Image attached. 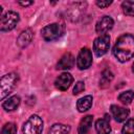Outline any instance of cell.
I'll return each instance as SVG.
<instances>
[{
    "mask_svg": "<svg viewBox=\"0 0 134 134\" xmlns=\"http://www.w3.org/2000/svg\"><path fill=\"white\" fill-rule=\"evenodd\" d=\"M69 132L70 127L63 124H54L48 130V134H68Z\"/></svg>",
    "mask_w": 134,
    "mask_h": 134,
    "instance_id": "e0dca14e",
    "label": "cell"
},
{
    "mask_svg": "<svg viewBox=\"0 0 134 134\" xmlns=\"http://www.w3.org/2000/svg\"><path fill=\"white\" fill-rule=\"evenodd\" d=\"M134 98V92L132 90H128L125 92H121L118 95V100H120L124 105H129Z\"/></svg>",
    "mask_w": 134,
    "mask_h": 134,
    "instance_id": "d6986e66",
    "label": "cell"
},
{
    "mask_svg": "<svg viewBox=\"0 0 134 134\" xmlns=\"http://www.w3.org/2000/svg\"><path fill=\"white\" fill-rule=\"evenodd\" d=\"M74 66V57L70 52L64 53L57 64V68L60 70H68Z\"/></svg>",
    "mask_w": 134,
    "mask_h": 134,
    "instance_id": "30bf717a",
    "label": "cell"
},
{
    "mask_svg": "<svg viewBox=\"0 0 134 134\" xmlns=\"http://www.w3.org/2000/svg\"><path fill=\"white\" fill-rule=\"evenodd\" d=\"M18 22H19V15L14 10H9L5 13L0 19V30L9 31L16 27Z\"/></svg>",
    "mask_w": 134,
    "mask_h": 134,
    "instance_id": "5b68a950",
    "label": "cell"
},
{
    "mask_svg": "<svg viewBox=\"0 0 134 134\" xmlns=\"http://www.w3.org/2000/svg\"><path fill=\"white\" fill-rule=\"evenodd\" d=\"M110 47V37L109 35H100L93 42V51L97 57L104 55Z\"/></svg>",
    "mask_w": 134,
    "mask_h": 134,
    "instance_id": "8992f818",
    "label": "cell"
},
{
    "mask_svg": "<svg viewBox=\"0 0 134 134\" xmlns=\"http://www.w3.org/2000/svg\"><path fill=\"white\" fill-rule=\"evenodd\" d=\"M132 71L134 72V63H133V65H132Z\"/></svg>",
    "mask_w": 134,
    "mask_h": 134,
    "instance_id": "484cf974",
    "label": "cell"
},
{
    "mask_svg": "<svg viewBox=\"0 0 134 134\" xmlns=\"http://www.w3.org/2000/svg\"><path fill=\"white\" fill-rule=\"evenodd\" d=\"M20 103H21L20 96H18V95H13V96L7 97V98L2 103V107H3V109L6 110V111H14V110H16V109L19 107Z\"/></svg>",
    "mask_w": 134,
    "mask_h": 134,
    "instance_id": "5bb4252c",
    "label": "cell"
},
{
    "mask_svg": "<svg viewBox=\"0 0 134 134\" xmlns=\"http://www.w3.org/2000/svg\"><path fill=\"white\" fill-rule=\"evenodd\" d=\"M114 57L121 63H125L134 57V36L125 34L120 36L113 47Z\"/></svg>",
    "mask_w": 134,
    "mask_h": 134,
    "instance_id": "6da1fadb",
    "label": "cell"
},
{
    "mask_svg": "<svg viewBox=\"0 0 134 134\" xmlns=\"http://www.w3.org/2000/svg\"><path fill=\"white\" fill-rule=\"evenodd\" d=\"M95 3H96V5H97L98 7H100V8H105V7L109 6V5L112 3V1H96Z\"/></svg>",
    "mask_w": 134,
    "mask_h": 134,
    "instance_id": "cb8c5ba5",
    "label": "cell"
},
{
    "mask_svg": "<svg viewBox=\"0 0 134 134\" xmlns=\"http://www.w3.org/2000/svg\"><path fill=\"white\" fill-rule=\"evenodd\" d=\"M121 8L125 15L134 17V1H124L121 3Z\"/></svg>",
    "mask_w": 134,
    "mask_h": 134,
    "instance_id": "ffe728a7",
    "label": "cell"
},
{
    "mask_svg": "<svg viewBox=\"0 0 134 134\" xmlns=\"http://www.w3.org/2000/svg\"><path fill=\"white\" fill-rule=\"evenodd\" d=\"M84 90H85V83L82 82V81H79V82H76V84L73 88V94L76 95V94L83 92Z\"/></svg>",
    "mask_w": 134,
    "mask_h": 134,
    "instance_id": "603a6c76",
    "label": "cell"
},
{
    "mask_svg": "<svg viewBox=\"0 0 134 134\" xmlns=\"http://www.w3.org/2000/svg\"><path fill=\"white\" fill-rule=\"evenodd\" d=\"M18 74L15 72L7 73L3 75L0 80V96L1 99H4L16 87L18 83Z\"/></svg>",
    "mask_w": 134,
    "mask_h": 134,
    "instance_id": "7a4b0ae2",
    "label": "cell"
},
{
    "mask_svg": "<svg viewBox=\"0 0 134 134\" xmlns=\"http://www.w3.org/2000/svg\"><path fill=\"white\" fill-rule=\"evenodd\" d=\"M92 121H93V116L92 115H87L85 116L80 125H79V128H77V133L79 134H87L88 131L90 130L91 126H92Z\"/></svg>",
    "mask_w": 134,
    "mask_h": 134,
    "instance_id": "2e32d148",
    "label": "cell"
},
{
    "mask_svg": "<svg viewBox=\"0 0 134 134\" xmlns=\"http://www.w3.org/2000/svg\"><path fill=\"white\" fill-rule=\"evenodd\" d=\"M112 80H113V73L110 70L106 69L102 73V77H100V81H99V86L100 87H107L111 83Z\"/></svg>",
    "mask_w": 134,
    "mask_h": 134,
    "instance_id": "ac0fdd59",
    "label": "cell"
},
{
    "mask_svg": "<svg viewBox=\"0 0 134 134\" xmlns=\"http://www.w3.org/2000/svg\"><path fill=\"white\" fill-rule=\"evenodd\" d=\"M92 64V53L91 50L87 47L82 48L77 58H76V65L79 67V69L81 70H85L88 69Z\"/></svg>",
    "mask_w": 134,
    "mask_h": 134,
    "instance_id": "52a82bcc",
    "label": "cell"
},
{
    "mask_svg": "<svg viewBox=\"0 0 134 134\" xmlns=\"http://www.w3.org/2000/svg\"><path fill=\"white\" fill-rule=\"evenodd\" d=\"M1 134H17V126L14 122H7L3 126Z\"/></svg>",
    "mask_w": 134,
    "mask_h": 134,
    "instance_id": "7402d4cb",
    "label": "cell"
},
{
    "mask_svg": "<svg viewBox=\"0 0 134 134\" xmlns=\"http://www.w3.org/2000/svg\"><path fill=\"white\" fill-rule=\"evenodd\" d=\"M32 37H34V32L30 28H26L25 30H23L20 36L18 37L17 39V44L20 46V47H26L32 40Z\"/></svg>",
    "mask_w": 134,
    "mask_h": 134,
    "instance_id": "4fadbf2b",
    "label": "cell"
},
{
    "mask_svg": "<svg viewBox=\"0 0 134 134\" xmlns=\"http://www.w3.org/2000/svg\"><path fill=\"white\" fill-rule=\"evenodd\" d=\"M110 118L106 116L105 118L97 119L95 122V130L97 134H110L111 127H110Z\"/></svg>",
    "mask_w": 134,
    "mask_h": 134,
    "instance_id": "7c38bea8",
    "label": "cell"
},
{
    "mask_svg": "<svg viewBox=\"0 0 134 134\" xmlns=\"http://www.w3.org/2000/svg\"><path fill=\"white\" fill-rule=\"evenodd\" d=\"M63 34H64V26L59 23L48 24L45 27H43L41 30L42 38L47 42H51L59 39Z\"/></svg>",
    "mask_w": 134,
    "mask_h": 134,
    "instance_id": "3957f363",
    "label": "cell"
},
{
    "mask_svg": "<svg viewBox=\"0 0 134 134\" xmlns=\"http://www.w3.org/2000/svg\"><path fill=\"white\" fill-rule=\"evenodd\" d=\"M121 134H134V117L126 121L121 129Z\"/></svg>",
    "mask_w": 134,
    "mask_h": 134,
    "instance_id": "44dd1931",
    "label": "cell"
},
{
    "mask_svg": "<svg viewBox=\"0 0 134 134\" xmlns=\"http://www.w3.org/2000/svg\"><path fill=\"white\" fill-rule=\"evenodd\" d=\"M20 5H22V6H28V5H30V4H32L34 2L32 1H27V2H18Z\"/></svg>",
    "mask_w": 134,
    "mask_h": 134,
    "instance_id": "d4e9b609",
    "label": "cell"
},
{
    "mask_svg": "<svg viewBox=\"0 0 134 134\" xmlns=\"http://www.w3.org/2000/svg\"><path fill=\"white\" fill-rule=\"evenodd\" d=\"M42 130H43V120L37 114L31 115L24 122L22 128L23 134H41Z\"/></svg>",
    "mask_w": 134,
    "mask_h": 134,
    "instance_id": "277c9868",
    "label": "cell"
},
{
    "mask_svg": "<svg viewBox=\"0 0 134 134\" xmlns=\"http://www.w3.org/2000/svg\"><path fill=\"white\" fill-rule=\"evenodd\" d=\"M111 113H112L114 119L117 122H121V121H125L127 119V117L129 116L130 111L127 108L119 107V106H116V105H112L111 106Z\"/></svg>",
    "mask_w": 134,
    "mask_h": 134,
    "instance_id": "8fae6325",
    "label": "cell"
},
{
    "mask_svg": "<svg viewBox=\"0 0 134 134\" xmlns=\"http://www.w3.org/2000/svg\"><path fill=\"white\" fill-rule=\"evenodd\" d=\"M114 25V21L110 16H104L97 23L95 26V30L97 34L99 35H106V32H108L110 29H112Z\"/></svg>",
    "mask_w": 134,
    "mask_h": 134,
    "instance_id": "9c48e42d",
    "label": "cell"
},
{
    "mask_svg": "<svg viewBox=\"0 0 134 134\" xmlns=\"http://www.w3.org/2000/svg\"><path fill=\"white\" fill-rule=\"evenodd\" d=\"M73 82V77L70 73L68 72H63L62 74H60L54 82V86L61 90V91H66L72 84Z\"/></svg>",
    "mask_w": 134,
    "mask_h": 134,
    "instance_id": "ba28073f",
    "label": "cell"
},
{
    "mask_svg": "<svg viewBox=\"0 0 134 134\" xmlns=\"http://www.w3.org/2000/svg\"><path fill=\"white\" fill-rule=\"evenodd\" d=\"M92 100H93V98L91 95H86L84 97H81L76 102V109L79 110V112L88 111L92 106Z\"/></svg>",
    "mask_w": 134,
    "mask_h": 134,
    "instance_id": "9a60e30c",
    "label": "cell"
}]
</instances>
